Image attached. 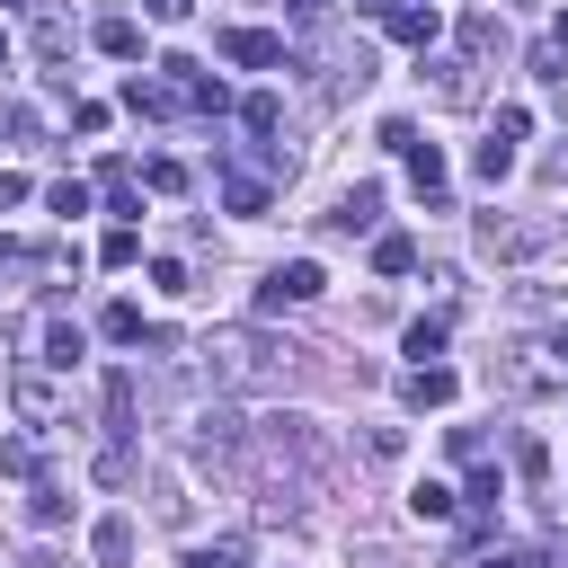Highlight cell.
Wrapping results in <instances>:
<instances>
[{"label": "cell", "mask_w": 568, "mask_h": 568, "mask_svg": "<svg viewBox=\"0 0 568 568\" xmlns=\"http://www.w3.org/2000/svg\"><path fill=\"white\" fill-rule=\"evenodd\" d=\"M293 364H302V346H275L266 328H204L195 337V373L213 390H275V382H293Z\"/></svg>", "instance_id": "6da1fadb"}, {"label": "cell", "mask_w": 568, "mask_h": 568, "mask_svg": "<svg viewBox=\"0 0 568 568\" xmlns=\"http://www.w3.org/2000/svg\"><path fill=\"white\" fill-rule=\"evenodd\" d=\"M497 382L515 390V399H541V390H568V320L559 328H541V337H524L506 364H497Z\"/></svg>", "instance_id": "7a4b0ae2"}, {"label": "cell", "mask_w": 568, "mask_h": 568, "mask_svg": "<svg viewBox=\"0 0 568 568\" xmlns=\"http://www.w3.org/2000/svg\"><path fill=\"white\" fill-rule=\"evenodd\" d=\"M559 231L550 222H515V213H479V257H506V266H524V257H541Z\"/></svg>", "instance_id": "3957f363"}, {"label": "cell", "mask_w": 568, "mask_h": 568, "mask_svg": "<svg viewBox=\"0 0 568 568\" xmlns=\"http://www.w3.org/2000/svg\"><path fill=\"white\" fill-rule=\"evenodd\" d=\"M328 293V275H320V257H284L266 284H257V320H275L284 302H320Z\"/></svg>", "instance_id": "277c9868"}, {"label": "cell", "mask_w": 568, "mask_h": 568, "mask_svg": "<svg viewBox=\"0 0 568 568\" xmlns=\"http://www.w3.org/2000/svg\"><path fill=\"white\" fill-rule=\"evenodd\" d=\"M80 355H89V337H80V320H71L62 302H44V311H36V364H44V373H71Z\"/></svg>", "instance_id": "5b68a950"}, {"label": "cell", "mask_w": 568, "mask_h": 568, "mask_svg": "<svg viewBox=\"0 0 568 568\" xmlns=\"http://www.w3.org/2000/svg\"><path fill=\"white\" fill-rule=\"evenodd\" d=\"M479 62L470 53H417V80L444 98V106H479V80H470Z\"/></svg>", "instance_id": "8992f818"}, {"label": "cell", "mask_w": 568, "mask_h": 568, "mask_svg": "<svg viewBox=\"0 0 568 568\" xmlns=\"http://www.w3.org/2000/svg\"><path fill=\"white\" fill-rule=\"evenodd\" d=\"M222 62H240V71H275V62H284V36H266V27H222Z\"/></svg>", "instance_id": "52a82bcc"}, {"label": "cell", "mask_w": 568, "mask_h": 568, "mask_svg": "<svg viewBox=\"0 0 568 568\" xmlns=\"http://www.w3.org/2000/svg\"><path fill=\"white\" fill-rule=\"evenodd\" d=\"M9 399H18V417H27V426H53V417H62V390H53V373H44V364H27V373L9 382Z\"/></svg>", "instance_id": "ba28073f"}, {"label": "cell", "mask_w": 568, "mask_h": 568, "mask_svg": "<svg viewBox=\"0 0 568 568\" xmlns=\"http://www.w3.org/2000/svg\"><path fill=\"white\" fill-rule=\"evenodd\" d=\"M453 390H462L453 364H408V373H399V399H408V408H453Z\"/></svg>", "instance_id": "9c48e42d"}, {"label": "cell", "mask_w": 568, "mask_h": 568, "mask_svg": "<svg viewBox=\"0 0 568 568\" xmlns=\"http://www.w3.org/2000/svg\"><path fill=\"white\" fill-rule=\"evenodd\" d=\"M373 222H382V186H373V178H355V186L337 195V213H328V231H346V240H355V231H373Z\"/></svg>", "instance_id": "30bf717a"}, {"label": "cell", "mask_w": 568, "mask_h": 568, "mask_svg": "<svg viewBox=\"0 0 568 568\" xmlns=\"http://www.w3.org/2000/svg\"><path fill=\"white\" fill-rule=\"evenodd\" d=\"M382 27H390L399 44H417V53H435V36H444V18H435V9H417V0H408V9L390 0V9H382Z\"/></svg>", "instance_id": "8fae6325"}, {"label": "cell", "mask_w": 568, "mask_h": 568, "mask_svg": "<svg viewBox=\"0 0 568 568\" xmlns=\"http://www.w3.org/2000/svg\"><path fill=\"white\" fill-rule=\"evenodd\" d=\"M399 160H408V186L426 195V213H444V151H435V142H408Z\"/></svg>", "instance_id": "7c38bea8"}, {"label": "cell", "mask_w": 568, "mask_h": 568, "mask_svg": "<svg viewBox=\"0 0 568 568\" xmlns=\"http://www.w3.org/2000/svg\"><path fill=\"white\" fill-rule=\"evenodd\" d=\"M195 453H240V408H195Z\"/></svg>", "instance_id": "4fadbf2b"}, {"label": "cell", "mask_w": 568, "mask_h": 568, "mask_svg": "<svg viewBox=\"0 0 568 568\" xmlns=\"http://www.w3.org/2000/svg\"><path fill=\"white\" fill-rule=\"evenodd\" d=\"M89 559H98V568H124V559H133V515H98Z\"/></svg>", "instance_id": "5bb4252c"}, {"label": "cell", "mask_w": 568, "mask_h": 568, "mask_svg": "<svg viewBox=\"0 0 568 568\" xmlns=\"http://www.w3.org/2000/svg\"><path fill=\"white\" fill-rule=\"evenodd\" d=\"M408 515H417V524H453V515H462V488H444V479H417V488H408Z\"/></svg>", "instance_id": "9a60e30c"}, {"label": "cell", "mask_w": 568, "mask_h": 568, "mask_svg": "<svg viewBox=\"0 0 568 568\" xmlns=\"http://www.w3.org/2000/svg\"><path fill=\"white\" fill-rule=\"evenodd\" d=\"M27 524H36V532H53V524H71V497H62L53 479H36V488H27Z\"/></svg>", "instance_id": "2e32d148"}, {"label": "cell", "mask_w": 568, "mask_h": 568, "mask_svg": "<svg viewBox=\"0 0 568 568\" xmlns=\"http://www.w3.org/2000/svg\"><path fill=\"white\" fill-rule=\"evenodd\" d=\"M462 53H470V62H479V53H506V27H497L488 9H470V18H462Z\"/></svg>", "instance_id": "e0dca14e"}, {"label": "cell", "mask_w": 568, "mask_h": 568, "mask_svg": "<svg viewBox=\"0 0 568 568\" xmlns=\"http://www.w3.org/2000/svg\"><path fill=\"white\" fill-rule=\"evenodd\" d=\"M27 44H36V62H44V71H53V62H62V53H71V27H62V18H53V9H44V18H36V36H27ZM53 80H62V71H53Z\"/></svg>", "instance_id": "ac0fdd59"}, {"label": "cell", "mask_w": 568, "mask_h": 568, "mask_svg": "<svg viewBox=\"0 0 568 568\" xmlns=\"http://www.w3.org/2000/svg\"><path fill=\"white\" fill-rule=\"evenodd\" d=\"M124 106H133V115H151V124H160V115H178V98H169L160 80H142V71L124 80Z\"/></svg>", "instance_id": "d6986e66"}, {"label": "cell", "mask_w": 568, "mask_h": 568, "mask_svg": "<svg viewBox=\"0 0 568 568\" xmlns=\"http://www.w3.org/2000/svg\"><path fill=\"white\" fill-rule=\"evenodd\" d=\"M470 178H479V186H497V178H515V142H497V133H488V142L470 151Z\"/></svg>", "instance_id": "ffe728a7"}, {"label": "cell", "mask_w": 568, "mask_h": 568, "mask_svg": "<svg viewBox=\"0 0 568 568\" xmlns=\"http://www.w3.org/2000/svg\"><path fill=\"white\" fill-rule=\"evenodd\" d=\"M444 337H453V320L435 311V320H408V337H399V346H408L417 364H435V355H444Z\"/></svg>", "instance_id": "44dd1931"}, {"label": "cell", "mask_w": 568, "mask_h": 568, "mask_svg": "<svg viewBox=\"0 0 568 568\" xmlns=\"http://www.w3.org/2000/svg\"><path fill=\"white\" fill-rule=\"evenodd\" d=\"M98 53L133 62V53H142V27H133V18H98Z\"/></svg>", "instance_id": "7402d4cb"}, {"label": "cell", "mask_w": 568, "mask_h": 568, "mask_svg": "<svg viewBox=\"0 0 568 568\" xmlns=\"http://www.w3.org/2000/svg\"><path fill=\"white\" fill-rule=\"evenodd\" d=\"M222 204L257 222V213H266V178H240V169H231V178H222Z\"/></svg>", "instance_id": "603a6c76"}, {"label": "cell", "mask_w": 568, "mask_h": 568, "mask_svg": "<svg viewBox=\"0 0 568 568\" xmlns=\"http://www.w3.org/2000/svg\"><path fill=\"white\" fill-rule=\"evenodd\" d=\"M373 266H382V275H408V266H417V240H408V231H382V240H373Z\"/></svg>", "instance_id": "cb8c5ba5"}, {"label": "cell", "mask_w": 568, "mask_h": 568, "mask_svg": "<svg viewBox=\"0 0 568 568\" xmlns=\"http://www.w3.org/2000/svg\"><path fill=\"white\" fill-rule=\"evenodd\" d=\"M98 337H115V346H142V311H133V302H106V311H98Z\"/></svg>", "instance_id": "d4e9b609"}, {"label": "cell", "mask_w": 568, "mask_h": 568, "mask_svg": "<svg viewBox=\"0 0 568 568\" xmlns=\"http://www.w3.org/2000/svg\"><path fill=\"white\" fill-rule=\"evenodd\" d=\"M151 515H160V524H186V515H195V497H186V488L160 470V479H151Z\"/></svg>", "instance_id": "484cf974"}, {"label": "cell", "mask_w": 568, "mask_h": 568, "mask_svg": "<svg viewBox=\"0 0 568 568\" xmlns=\"http://www.w3.org/2000/svg\"><path fill=\"white\" fill-rule=\"evenodd\" d=\"M240 124H248V133H275V124H284V98H275V89L240 98Z\"/></svg>", "instance_id": "4316f807"}, {"label": "cell", "mask_w": 568, "mask_h": 568, "mask_svg": "<svg viewBox=\"0 0 568 568\" xmlns=\"http://www.w3.org/2000/svg\"><path fill=\"white\" fill-rule=\"evenodd\" d=\"M98 186H106V213H133V160H106Z\"/></svg>", "instance_id": "83f0119b"}, {"label": "cell", "mask_w": 568, "mask_h": 568, "mask_svg": "<svg viewBox=\"0 0 568 568\" xmlns=\"http://www.w3.org/2000/svg\"><path fill=\"white\" fill-rule=\"evenodd\" d=\"M98 257H106V266H133V257H142V231H133V222H115V231L98 240Z\"/></svg>", "instance_id": "f1b7e54d"}, {"label": "cell", "mask_w": 568, "mask_h": 568, "mask_svg": "<svg viewBox=\"0 0 568 568\" xmlns=\"http://www.w3.org/2000/svg\"><path fill=\"white\" fill-rule=\"evenodd\" d=\"M515 311H524V320H550V311H568V293H550V284H515Z\"/></svg>", "instance_id": "f546056e"}, {"label": "cell", "mask_w": 568, "mask_h": 568, "mask_svg": "<svg viewBox=\"0 0 568 568\" xmlns=\"http://www.w3.org/2000/svg\"><path fill=\"white\" fill-rule=\"evenodd\" d=\"M142 186H151V195H178L186 169H178V160H142Z\"/></svg>", "instance_id": "4dcf8cb0"}, {"label": "cell", "mask_w": 568, "mask_h": 568, "mask_svg": "<svg viewBox=\"0 0 568 568\" xmlns=\"http://www.w3.org/2000/svg\"><path fill=\"white\" fill-rule=\"evenodd\" d=\"M44 204H53V213H89V186H80V178H53Z\"/></svg>", "instance_id": "1f68e13d"}, {"label": "cell", "mask_w": 568, "mask_h": 568, "mask_svg": "<svg viewBox=\"0 0 568 568\" xmlns=\"http://www.w3.org/2000/svg\"><path fill=\"white\" fill-rule=\"evenodd\" d=\"M178 568H240V550H231V541H195Z\"/></svg>", "instance_id": "d6a6232c"}, {"label": "cell", "mask_w": 568, "mask_h": 568, "mask_svg": "<svg viewBox=\"0 0 568 568\" xmlns=\"http://www.w3.org/2000/svg\"><path fill=\"white\" fill-rule=\"evenodd\" d=\"M532 133V106H497V142H524Z\"/></svg>", "instance_id": "836d02e7"}, {"label": "cell", "mask_w": 568, "mask_h": 568, "mask_svg": "<svg viewBox=\"0 0 568 568\" xmlns=\"http://www.w3.org/2000/svg\"><path fill=\"white\" fill-rule=\"evenodd\" d=\"M151 284L160 293H186V257H151Z\"/></svg>", "instance_id": "e575fe53"}, {"label": "cell", "mask_w": 568, "mask_h": 568, "mask_svg": "<svg viewBox=\"0 0 568 568\" xmlns=\"http://www.w3.org/2000/svg\"><path fill=\"white\" fill-rule=\"evenodd\" d=\"M453 462H488V435L479 426H453Z\"/></svg>", "instance_id": "d590c367"}, {"label": "cell", "mask_w": 568, "mask_h": 568, "mask_svg": "<svg viewBox=\"0 0 568 568\" xmlns=\"http://www.w3.org/2000/svg\"><path fill=\"white\" fill-rule=\"evenodd\" d=\"M0 470H18V479H27V470H36V435H18V444H0Z\"/></svg>", "instance_id": "8d00e7d4"}, {"label": "cell", "mask_w": 568, "mask_h": 568, "mask_svg": "<svg viewBox=\"0 0 568 568\" xmlns=\"http://www.w3.org/2000/svg\"><path fill=\"white\" fill-rule=\"evenodd\" d=\"M9 204H27V178H18V169H0V213H9Z\"/></svg>", "instance_id": "74e56055"}, {"label": "cell", "mask_w": 568, "mask_h": 568, "mask_svg": "<svg viewBox=\"0 0 568 568\" xmlns=\"http://www.w3.org/2000/svg\"><path fill=\"white\" fill-rule=\"evenodd\" d=\"M479 568H532V550H479Z\"/></svg>", "instance_id": "f35d334b"}, {"label": "cell", "mask_w": 568, "mask_h": 568, "mask_svg": "<svg viewBox=\"0 0 568 568\" xmlns=\"http://www.w3.org/2000/svg\"><path fill=\"white\" fill-rule=\"evenodd\" d=\"M541 178H550V186H568V142H559V151L541 160Z\"/></svg>", "instance_id": "ab89813d"}, {"label": "cell", "mask_w": 568, "mask_h": 568, "mask_svg": "<svg viewBox=\"0 0 568 568\" xmlns=\"http://www.w3.org/2000/svg\"><path fill=\"white\" fill-rule=\"evenodd\" d=\"M186 9H195V0H151V18H160V27H178Z\"/></svg>", "instance_id": "60d3db41"}, {"label": "cell", "mask_w": 568, "mask_h": 568, "mask_svg": "<svg viewBox=\"0 0 568 568\" xmlns=\"http://www.w3.org/2000/svg\"><path fill=\"white\" fill-rule=\"evenodd\" d=\"M293 18H302V27H320V18H328V0H293Z\"/></svg>", "instance_id": "b9f144b4"}, {"label": "cell", "mask_w": 568, "mask_h": 568, "mask_svg": "<svg viewBox=\"0 0 568 568\" xmlns=\"http://www.w3.org/2000/svg\"><path fill=\"white\" fill-rule=\"evenodd\" d=\"M550 44H559V53H568V9H559V27H550Z\"/></svg>", "instance_id": "7bdbcfd3"}, {"label": "cell", "mask_w": 568, "mask_h": 568, "mask_svg": "<svg viewBox=\"0 0 568 568\" xmlns=\"http://www.w3.org/2000/svg\"><path fill=\"white\" fill-rule=\"evenodd\" d=\"M0 71H9V27H0Z\"/></svg>", "instance_id": "ee69618b"}, {"label": "cell", "mask_w": 568, "mask_h": 568, "mask_svg": "<svg viewBox=\"0 0 568 568\" xmlns=\"http://www.w3.org/2000/svg\"><path fill=\"white\" fill-rule=\"evenodd\" d=\"M18 568H62V559H18Z\"/></svg>", "instance_id": "f6af8a7d"}, {"label": "cell", "mask_w": 568, "mask_h": 568, "mask_svg": "<svg viewBox=\"0 0 568 568\" xmlns=\"http://www.w3.org/2000/svg\"><path fill=\"white\" fill-rule=\"evenodd\" d=\"M0 9H27V0H0Z\"/></svg>", "instance_id": "bcb514c9"}, {"label": "cell", "mask_w": 568, "mask_h": 568, "mask_svg": "<svg viewBox=\"0 0 568 568\" xmlns=\"http://www.w3.org/2000/svg\"><path fill=\"white\" fill-rule=\"evenodd\" d=\"M426 9H435V0H426Z\"/></svg>", "instance_id": "7dc6e473"}]
</instances>
